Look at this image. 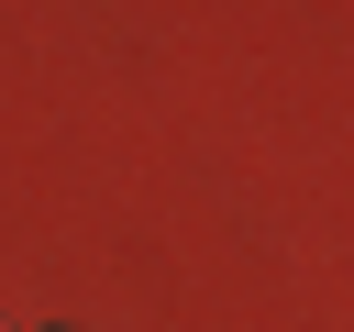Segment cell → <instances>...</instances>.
Listing matches in <instances>:
<instances>
[{"mask_svg":"<svg viewBox=\"0 0 354 332\" xmlns=\"http://www.w3.org/2000/svg\"><path fill=\"white\" fill-rule=\"evenodd\" d=\"M0 332H11V321H0Z\"/></svg>","mask_w":354,"mask_h":332,"instance_id":"cell-1","label":"cell"}]
</instances>
